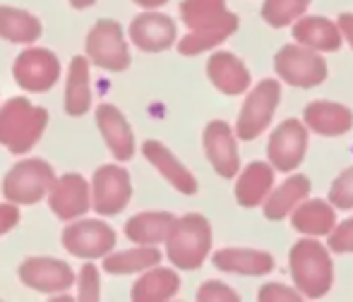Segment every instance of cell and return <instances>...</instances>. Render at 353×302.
<instances>
[{"label":"cell","instance_id":"cell-1","mask_svg":"<svg viewBox=\"0 0 353 302\" xmlns=\"http://www.w3.org/2000/svg\"><path fill=\"white\" fill-rule=\"evenodd\" d=\"M181 17L192 29L178 43V51L183 56L210 51L238 29V17L228 12L223 0H183Z\"/></svg>","mask_w":353,"mask_h":302},{"label":"cell","instance_id":"cell-2","mask_svg":"<svg viewBox=\"0 0 353 302\" xmlns=\"http://www.w3.org/2000/svg\"><path fill=\"white\" fill-rule=\"evenodd\" d=\"M48 113L32 106L27 98H10L0 108V144L12 153H27L43 135Z\"/></svg>","mask_w":353,"mask_h":302},{"label":"cell","instance_id":"cell-3","mask_svg":"<svg viewBox=\"0 0 353 302\" xmlns=\"http://www.w3.org/2000/svg\"><path fill=\"white\" fill-rule=\"evenodd\" d=\"M212 247V226L205 216L185 214L183 219H176L171 224V230L166 235V252L168 259L178 269H200L207 252Z\"/></svg>","mask_w":353,"mask_h":302},{"label":"cell","instance_id":"cell-4","mask_svg":"<svg viewBox=\"0 0 353 302\" xmlns=\"http://www.w3.org/2000/svg\"><path fill=\"white\" fill-rule=\"evenodd\" d=\"M291 276L307 298H322L332 288V259L317 240H301L291 250Z\"/></svg>","mask_w":353,"mask_h":302},{"label":"cell","instance_id":"cell-5","mask_svg":"<svg viewBox=\"0 0 353 302\" xmlns=\"http://www.w3.org/2000/svg\"><path fill=\"white\" fill-rule=\"evenodd\" d=\"M56 173L41 158H24L19 161L3 180V195L12 204H37L48 195Z\"/></svg>","mask_w":353,"mask_h":302},{"label":"cell","instance_id":"cell-6","mask_svg":"<svg viewBox=\"0 0 353 302\" xmlns=\"http://www.w3.org/2000/svg\"><path fill=\"white\" fill-rule=\"evenodd\" d=\"M281 98V87L276 79H262L255 89L250 91V96L245 98L238 116V137L245 142H252L255 137H260V132L272 122L276 106Z\"/></svg>","mask_w":353,"mask_h":302},{"label":"cell","instance_id":"cell-7","mask_svg":"<svg viewBox=\"0 0 353 302\" xmlns=\"http://www.w3.org/2000/svg\"><path fill=\"white\" fill-rule=\"evenodd\" d=\"M274 70L291 87L310 89L327 79V63L307 46H283L274 58Z\"/></svg>","mask_w":353,"mask_h":302},{"label":"cell","instance_id":"cell-8","mask_svg":"<svg viewBox=\"0 0 353 302\" xmlns=\"http://www.w3.org/2000/svg\"><path fill=\"white\" fill-rule=\"evenodd\" d=\"M87 56L94 65L108 72H123L130 65V51L123 29L113 19H101L87 36Z\"/></svg>","mask_w":353,"mask_h":302},{"label":"cell","instance_id":"cell-9","mask_svg":"<svg viewBox=\"0 0 353 302\" xmlns=\"http://www.w3.org/2000/svg\"><path fill=\"white\" fill-rule=\"evenodd\" d=\"M132 185L128 171H123L121 166H101L94 173L92 180V206L97 209V214L101 216H113L118 211H123L130 202Z\"/></svg>","mask_w":353,"mask_h":302},{"label":"cell","instance_id":"cell-10","mask_svg":"<svg viewBox=\"0 0 353 302\" xmlns=\"http://www.w3.org/2000/svg\"><path fill=\"white\" fill-rule=\"evenodd\" d=\"M63 245L74 257L82 259H97L106 257L116 247V233L108 224L94 219H84L77 224L68 226L63 233Z\"/></svg>","mask_w":353,"mask_h":302},{"label":"cell","instance_id":"cell-11","mask_svg":"<svg viewBox=\"0 0 353 302\" xmlns=\"http://www.w3.org/2000/svg\"><path fill=\"white\" fill-rule=\"evenodd\" d=\"M12 75L14 82L27 91H48L61 77V63L46 48H29L17 56Z\"/></svg>","mask_w":353,"mask_h":302},{"label":"cell","instance_id":"cell-12","mask_svg":"<svg viewBox=\"0 0 353 302\" xmlns=\"http://www.w3.org/2000/svg\"><path fill=\"white\" fill-rule=\"evenodd\" d=\"M19 281L39 293H58L74 283L72 269L61 259L51 257H32L19 266Z\"/></svg>","mask_w":353,"mask_h":302},{"label":"cell","instance_id":"cell-13","mask_svg":"<svg viewBox=\"0 0 353 302\" xmlns=\"http://www.w3.org/2000/svg\"><path fill=\"white\" fill-rule=\"evenodd\" d=\"M305 147H307V132L301 125V120H283L279 127L274 130L267 147L270 153V161L274 168L288 173L293 168L301 166L303 156H305Z\"/></svg>","mask_w":353,"mask_h":302},{"label":"cell","instance_id":"cell-14","mask_svg":"<svg viewBox=\"0 0 353 302\" xmlns=\"http://www.w3.org/2000/svg\"><path fill=\"white\" fill-rule=\"evenodd\" d=\"M130 39L137 48L147 53L166 51L176 41V24L171 17L159 12H144L132 19L130 24Z\"/></svg>","mask_w":353,"mask_h":302},{"label":"cell","instance_id":"cell-15","mask_svg":"<svg viewBox=\"0 0 353 302\" xmlns=\"http://www.w3.org/2000/svg\"><path fill=\"white\" fill-rule=\"evenodd\" d=\"M205 151H207L210 163L214 166V171H216L221 177H233L238 173V168H241L236 140H233L231 127H228L223 120H214L207 125Z\"/></svg>","mask_w":353,"mask_h":302},{"label":"cell","instance_id":"cell-16","mask_svg":"<svg viewBox=\"0 0 353 302\" xmlns=\"http://www.w3.org/2000/svg\"><path fill=\"white\" fill-rule=\"evenodd\" d=\"M48 204L58 219H77L89 209V187L74 173H68L61 180H53L48 190Z\"/></svg>","mask_w":353,"mask_h":302},{"label":"cell","instance_id":"cell-17","mask_svg":"<svg viewBox=\"0 0 353 302\" xmlns=\"http://www.w3.org/2000/svg\"><path fill=\"white\" fill-rule=\"evenodd\" d=\"M97 127L103 135V142L118 161H128L135 153V137L128 125L125 116L111 103H103L97 111Z\"/></svg>","mask_w":353,"mask_h":302},{"label":"cell","instance_id":"cell-18","mask_svg":"<svg viewBox=\"0 0 353 302\" xmlns=\"http://www.w3.org/2000/svg\"><path fill=\"white\" fill-rule=\"evenodd\" d=\"M142 153L147 156V161L152 163V166L157 168V171L161 173V175L166 177L173 187H176L178 192H183V195H195L197 192L195 175H192V173L188 171V168L183 166L176 156H173L171 149H166L161 142H157V140L144 142Z\"/></svg>","mask_w":353,"mask_h":302},{"label":"cell","instance_id":"cell-19","mask_svg":"<svg viewBox=\"0 0 353 302\" xmlns=\"http://www.w3.org/2000/svg\"><path fill=\"white\" fill-rule=\"evenodd\" d=\"M207 75H210L212 84L219 91L231 94V96L243 94V89H248V84H250V72H248V67L243 65L233 53H226V51L214 53L210 58V63H207Z\"/></svg>","mask_w":353,"mask_h":302},{"label":"cell","instance_id":"cell-20","mask_svg":"<svg viewBox=\"0 0 353 302\" xmlns=\"http://www.w3.org/2000/svg\"><path fill=\"white\" fill-rule=\"evenodd\" d=\"M305 122L317 135L336 137L353 127V113L346 106H339V103L315 101L305 108Z\"/></svg>","mask_w":353,"mask_h":302},{"label":"cell","instance_id":"cell-21","mask_svg":"<svg viewBox=\"0 0 353 302\" xmlns=\"http://www.w3.org/2000/svg\"><path fill=\"white\" fill-rule=\"evenodd\" d=\"M293 36L301 41V46H307L312 51H339L341 34L332 19L327 17H303L293 27Z\"/></svg>","mask_w":353,"mask_h":302},{"label":"cell","instance_id":"cell-22","mask_svg":"<svg viewBox=\"0 0 353 302\" xmlns=\"http://www.w3.org/2000/svg\"><path fill=\"white\" fill-rule=\"evenodd\" d=\"M272 182H274V171H272L267 163H262V161L250 163L236 182L238 204L245 206V209H252V206L262 204V199L270 195Z\"/></svg>","mask_w":353,"mask_h":302},{"label":"cell","instance_id":"cell-23","mask_svg":"<svg viewBox=\"0 0 353 302\" xmlns=\"http://www.w3.org/2000/svg\"><path fill=\"white\" fill-rule=\"evenodd\" d=\"M216 269L228 274H245V276H262L274 269V259L267 252L257 250H221L214 255Z\"/></svg>","mask_w":353,"mask_h":302},{"label":"cell","instance_id":"cell-24","mask_svg":"<svg viewBox=\"0 0 353 302\" xmlns=\"http://www.w3.org/2000/svg\"><path fill=\"white\" fill-rule=\"evenodd\" d=\"M92 106V91H89V63L87 58L74 56L68 70L65 84V113L68 116H84Z\"/></svg>","mask_w":353,"mask_h":302},{"label":"cell","instance_id":"cell-25","mask_svg":"<svg viewBox=\"0 0 353 302\" xmlns=\"http://www.w3.org/2000/svg\"><path fill=\"white\" fill-rule=\"evenodd\" d=\"M173 221L176 219L171 214H166V211L137 214L125 224V235L128 240L137 242V245H157V242L166 240Z\"/></svg>","mask_w":353,"mask_h":302},{"label":"cell","instance_id":"cell-26","mask_svg":"<svg viewBox=\"0 0 353 302\" xmlns=\"http://www.w3.org/2000/svg\"><path fill=\"white\" fill-rule=\"evenodd\" d=\"M181 288V279L176 271L154 269L147 271L135 285H132V300L137 302H163L171 300Z\"/></svg>","mask_w":353,"mask_h":302},{"label":"cell","instance_id":"cell-27","mask_svg":"<svg viewBox=\"0 0 353 302\" xmlns=\"http://www.w3.org/2000/svg\"><path fill=\"white\" fill-rule=\"evenodd\" d=\"M41 22L34 14L0 5V39H8L10 43H32L41 36Z\"/></svg>","mask_w":353,"mask_h":302},{"label":"cell","instance_id":"cell-28","mask_svg":"<svg viewBox=\"0 0 353 302\" xmlns=\"http://www.w3.org/2000/svg\"><path fill=\"white\" fill-rule=\"evenodd\" d=\"M307 195H310V180L305 175H291L279 190L270 195L265 204V216L270 221H279L291 209H296V204H301V199H305Z\"/></svg>","mask_w":353,"mask_h":302},{"label":"cell","instance_id":"cell-29","mask_svg":"<svg viewBox=\"0 0 353 302\" xmlns=\"http://www.w3.org/2000/svg\"><path fill=\"white\" fill-rule=\"evenodd\" d=\"M161 261V252L154 245H144L137 250H128V252H108L103 257V269L108 274H137V271H147L152 266H157Z\"/></svg>","mask_w":353,"mask_h":302},{"label":"cell","instance_id":"cell-30","mask_svg":"<svg viewBox=\"0 0 353 302\" xmlns=\"http://www.w3.org/2000/svg\"><path fill=\"white\" fill-rule=\"evenodd\" d=\"M334 209L322 199L305 202L293 211V228L307 233V235H327L334 228Z\"/></svg>","mask_w":353,"mask_h":302},{"label":"cell","instance_id":"cell-31","mask_svg":"<svg viewBox=\"0 0 353 302\" xmlns=\"http://www.w3.org/2000/svg\"><path fill=\"white\" fill-rule=\"evenodd\" d=\"M310 5V0H265L262 5V17L272 27H286V24L296 22L305 8Z\"/></svg>","mask_w":353,"mask_h":302},{"label":"cell","instance_id":"cell-32","mask_svg":"<svg viewBox=\"0 0 353 302\" xmlns=\"http://www.w3.org/2000/svg\"><path fill=\"white\" fill-rule=\"evenodd\" d=\"M77 298L84 302H94L101 298V279H99V269L94 264H84L79 269V279H77Z\"/></svg>","mask_w":353,"mask_h":302},{"label":"cell","instance_id":"cell-33","mask_svg":"<svg viewBox=\"0 0 353 302\" xmlns=\"http://www.w3.org/2000/svg\"><path fill=\"white\" fill-rule=\"evenodd\" d=\"M330 202L339 209H353V168L344 171L330 190Z\"/></svg>","mask_w":353,"mask_h":302},{"label":"cell","instance_id":"cell-34","mask_svg":"<svg viewBox=\"0 0 353 302\" xmlns=\"http://www.w3.org/2000/svg\"><path fill=\"white\" fill-rule=\"evenodd\" d=\"M327 235H330V250L353 252V219L344 221L339 228H332Z\"/></svg>","mask_w":353,"mask_h":302},{"label":"cell","instance_id":"cell-35","mask_svg":"<svg viewBox=\"0 0 353 302\" xmlns=\"http://www.w3.org/2000/svg\"><path fill=\"white\" fill-rule=\"evenodd\" d=\"M197 300L202 302H238V295L233 293L228 285L219 283V281H210V283H205L200 288V293H197Z\"/></svg>","mask_w":353,"mask_h":302},{"label":"cell","instance_id":"cell-36","mask_svg":"<svg viewBox=\"0 0 353 302\" xmlns=\"http://www.w3.org/2000/svg\"><path fill=\"white\" fill-rule=\"evenodd\" d=\"M257 298L262 302H298L301 295L293 293L291 288H286V285H281V283H270V285H265V288H260Z\"/></svg>","mask_w":353,"mask_h":302},{"label":"cell","instance_id":"cell-37","mask_svg":"<svg viewBox=\"0 0 353 302\" xmlns=\"http://www.w3.org/2000/svg\"><path fill=\"white\" fill-rule=\"evenodd\" d=\"M19 221V211L14 204H0V235H5L8 230H12Z\"/></svg>","mask_w":353,"mask_h":302},{"label":"cell","instance_id":"cell-38","mask_svg":"<svg viewBox=\"0 0 353 302\" xmlns=\"http://www.w3.org/2000/svg\"><path fill=\"white\" fill-rule=\"evenodd\" d=\"M339 29L344 32V36H346V41L351 43V48H353V14L351 12H344L339 17Z\"/></svg>","mask_w":353,"mask_h":302},{"label":"cell","instance_id":"cell-39","mask_svg":"<svg viewBox=\"0 0 353 302\" xmlns=\"http://www.w3.org/2000/svg\"><path fill=\"white\" fill-rule=\"evenodd\" d=\"M137 5H142V8H159V5L168 3V0H135Z\"/></svg>","mask_w":353,"mask_h":302},{"label":"cell","instance_id":"cell-40","mask_svg":"<svg viewBox=\"0 0 353 302\" xmlns=\"http://www.w3.org/2000/svg\"><path fill=\"white\" fill-rule=\"evenodd\" d=\"M72 8H89V5H94V0H70Z\"/></svg>","mask_w":353,"mask_h":302}]
</instances>
